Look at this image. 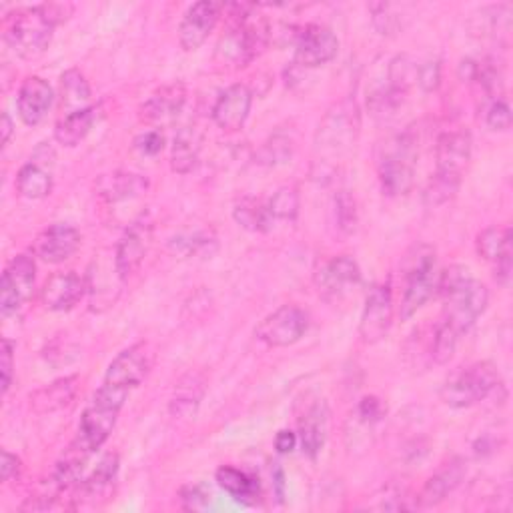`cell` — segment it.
Here are the masks:
<instances>
[{"label": "cell", "mask_w": 513, "mask_h": 513, "mask_svg": "<svg viewBox=\"0 0 513 513\" xmlns=\"http://www.w3.org/2000/svg\"><path fill=\"white\" fill-rule=\"evenodd\" d=\"M467 473V465L463 459L455 457L441 465L423 485L421 493L417 495V507H435L447 499L449 493L463 481Z\"/></svg>", "instance_id": "cb8c5ba5"}, {"label": "cell", "mask_w": 513, "mask_h": 513, "mask_svg": "<svg viewBox=\"0 0 513 513\" xmlns=\"http://www.w3.org/2000/svg\"><path fill=\"white\" fill-rule=\"evenodd\" d=\"M145 189H147V179L133 173H115L101 181V195L109 203L127 201L131 197L145 193Z\"/></svg>", "instance_id": "d6a6232c"}, {"label": "cell", "mask_w": 513, "mask_h": 513, "mask_svg": "<svg viewBox=\"0 0 513 513\" xmlns=\"http://www.w3.org/2000/svg\"><path fill=\"white\" fill-rule=\"evenodd\" d=\"M417 83L425 93H433L441 85V63L429 61L425 65H419L417 69Z\"/></svg>", "instance_id": "b9f144b4"}, {"label": "cell", "mask_w": 513, "mask_h": 513, "mask_svg": "<svg viewBox=\"0 0 513 513\" xmlns=\"http://www.w3.org/2000/svg\"><path fill=\"white\" fill-rule=\"evenodd\" d=\"M53 101H55V93L51 85L41 77H29L21 85L17 95L19 117L23 119L25 125L37 127L45 121L49 109L53 107Z\"/></svg>", "instance_id": "44dd1931"}, {"label": "cell", "mask_w": 513, "mask_h": 513, "mask_svg": "<svg viewBox=\"0 0 513 513\" xmlns=\"http://www.w3.org/2000/svg\"><path fill=\"white\" fill-rule=\"evenodd\" d=\"M293 155V141L285 135H273L257 153V161L267 167L287 163Z\"/></svg>", "instance_id": "8d00e7d4"}, {"label": "cell", "mask_w": 513, "mask_h": 513, "mask_svg": "<svg viewBox=\"0 0 513 513\" xmlns=\"http://www.w3.org/2000/svg\"><path fill=\"white\" fill-rule=\"evenodd\" d=\"M127 391L111 387L103 383V387L95 393L93 401L85 409L79 425V441L89 447L93 453L103 447V443L113 433L119 413L127 401Z\"/></svg>", "instance_id": "52a82bcc"}, {"label": "cell", "mask_w": 513, "mask_h": 513, "mask_svg": "<svg viewBox=\"0 0 513 513\" xmlns=\"http://www.w3.org/2000/svg\"><path fill=\"white\" fill-rule=\"evenodd\" d=\"M307 327L309 317L301 307L283 305L257 325L255 337L269 347H289L305 335Z\"/></svg>", "instance_id": "8fae6325"}, {"label": "cell", "mask_w": 513, "mask_h": 513, "mask_svg": "<svg viewBox=\"0 0 513 513\" xmlns=\"http://www.w3.org/2000/svg\"><path fill=\"white\" fill-rule=\"evenodd\" d=\"M77 393H79V375L63 377V379H57L51 385L35 391L31 395V407L41 415L55 413V411H61L67 405H71L75 401Z\"/></svg>", "instance_id": "d4e9b609"}, {"label": "cell", "mask_w": 513, "mask_h": 513, "mask_svg": "<svg viewBox=\"0 0 513 513\" xmlns=\"http://www.w3.org/2000/svg\"><path fill=\"white\" fill-rule=\"evenodd\" d=\"M273 481H275V489H277V499L283 501V497H285V471L279 463H275V467H273Z\"/></svg>", "instance_id": "681fc988"}, {"label": "cell", "mask_w": 513, "mask_h": 513, "mask_svg": "<svg viewBox=\"0 0 513 513\" xmlns=\"http://www.w3.org/2000/svg\"><path fill=\"white\" fill-rule=\"evenodd\" d=\"M339 53L335 33L323 25H307L295 39V65L301 69H317L331 63Z\"/></svg>", "instance_id": "4fadbf2b"}, {"label": "cell", "mask_w": 513, "mask_h": 513, "mask_svg": "<svg viewBox=\"0 0 513 513\" xmlns=\"http://www.w3.org/2000/svg\"><path fill=\"white\" fill-rule=\"evenodd\" d=\"M299 443V437L297 433H293L291 429H281L277 435H275V449L281 453V455H287L291 453Z\"/></svg>", "instance_id": "c3c4849f"}, {"label": "cell", "mask_w": 513, "mask_h": 513, "mask_svg": "<svg viewBox=\"0 0 513 513\" xmlns=\"http://www.w3.org/2000/svg\"><path fill=\"white\" fill-rule=\"evenodd\" d=\"M0 133H3V147H7L15 133V123L9 113H3V125H0Z\"/></svg>", "instance_id": "f907efd6"}, {"label": "cell", "mask_w": 513, "mask_h": 513, "mask_svg": "<svg viewBox=\"0 0 513 513\" xmlns=\"http://www.w3.org/2000/svg\"><path fill=\"white\" fill-rule=\"evenodd\" d=\"M235 221L251 233H267L273 227V217L267 205L255 197H243L233 209Z\"/></svg>", "instance_id": "1f68e13d"}, {"label": "cell", "mask_w": 513, "mask_h": 513, "mask_svg": "<svg viewBox=\"0 0 513 513\" xmlns=\"http://www.w3.org/2000/svg\"><path fill=\"white\" fill-rule=\"evenodd\" d=\"M221 5L211 3V0H201L195 3L183 17L179 27V43L183 51L193 53L205 45L209 35L215 31L219 17H221Z\"/></svg>", "instance_id": "ac0fdd59"}, {"label": "cell", "mask_w": 513, "mask_h": 513, "mask_svg": "<svg viewBox=\"0 0 513 513\" xmlns=\"http://www.w3.org/2000/svg\"><path fill=\"white\" fill-rule=\"evenodd\" d=\"M153 241V225L143 217L135 221L115 249V267L121 281L131 279L143 265L145 255Z\"/></svg>", "instance_id": "2e32d148"}, {"label": "cell", "mask_w": 513, "mask_h": 513, "mask_svg": "<svg viewBox=\"0 0 513 513\" xmlns=\"http://www.w3.org/2000/svg\"><path fill=\"white\" fill-rule=\"evenodd\" d=\"M201 149H203V131L195 123L183 127L173 141L171 169L179 175H189L199 163Z\"/></svg>", "instance_id": "484cf974"}, {"label": "cell", "mask_w": 513, "mask_h": 513, "mask_svg": "<svg viewBox=\"0 0 513 513\" xmlns=\"http://www.w3.org/2000/svg\"><path fill=\"white\" fill-rule=\"evenodd\" d=\"M273 219L295 221L299 215V191L295 187H281L267 203Z\"/></svg>", "instance_id": "d590c367"}, {"label": "cell", "mask_w": 513, "mask_h": 513, "mask_svg": "<svg viewBox=\"0 0 513 513\" xmlns=\"http://www.w3.org/2000/svg\"><path fill=\"white\" fill-rule=\"evenodd\" d=\"M205 377L201 373H189L185 375L179 385L175 387V395L171 399V413L175 417H185L195 413V409L199 407L203 393H205Z\"/></svg>", "instance_id": "f1b7e54d"}, {"label": "cell", "mask_w": 513, "mask_h": 513, "mask_svg": "<svg viewBox=\"0 0 513 513\" xmlns=\"http://www.w3.org/2000/svg\"><path fill=\"white\" fill-rule=\"evenodd\" d=\"M329 429V407L323 397L307 393L301 401V409L297 411V437L301 449L311 459L319 455L327 441Z\"/></svg>", "instance_id": "7c38bea8"}, {"label": "cell", "mask_w": 513, "mask_h": 513, "mask_svg": "<svg viewBox=\"0 0 513 513\" xmlns=\"http://www.w3.org/2000/svg\"><path fill=\"white\" fill-rule=\"evenodd\" d=\"M81 247V233L71 225H53L35 241V255L45 263L59 265L69 261Z\"/></svg>", "instance_id": "ffe728a7"}, {"label": "cell", "mask_w": 513, "mask_h": 513, "mask_svg": "<svg viewBox=\"0 0 513 513\" xmlns=\"http://www.w3.org/2000/svg\"><path fill=\"white\" fill-rule=\"evenodd\" d=\"M97 121V109L87 107L63 117L55 127V139L63 147H77L93 129Z\"/></svg>", "instance_id": "83f0119b"}, {"label": "cell", "mask_w": 513, "mask_h": 513, "mask_svg": "<svg viewBox=\"0 0 513 513\" xmlns=\"http://www.w3.org/2000/svg\"><path fill=\"white\" fill-rule=\"evenodd\" d=\"M357 411H359L361 421L369 425V423H377V421L383 419V415H385V405H383V401H381L379 397L369 395V397H363V399H361Z\"/></svg>", "instance_id": "ee69618b"}, {"label": "cell", "mask_w": 513, "mask_h": 513, "mask_svg": "<svg viewBox=\"0 0 513 513\" xmlns=\"http://www.w3.org/2000/svg\"><path fill=\"white\" fill-rule=\"evenodd\" d=\"M359 127L357 105L353 101H343L323 117L315 135V147L323 153H345L355 145Z\"/></svg>", "instance_id": "ba28073f"}, {"label": "cell", "mask_w": 513, "mask_h": 513, "mask_svg": "<svg viewBox=\"0 0 513 513\" xmlns=\"http://www.w3.org/2000/svg\"><path fill=\"white\" fill-rule=\"evenodd\" d=\"M155 365V351L149 343H135L129 349L121 351L107 369L105 383L121 391L131 393L139 387L151 373Z\"/></svg>", "instance_id": "30bf717a"}, {"label": "cell", "mask_w": 513, "mask_h": 513, "mask_svg": "<svg viewBox=\"0 0 513 513\" xmlns=\"http://www.w3.org/2000/svg\"><path fill=\"white\" fill-rule=\"evenodd\" d=\"M61 97L63 107L71 109V113L87 109V103L91 101V87L79 69H69L61 77Z\"/></svg>", "instance_id": "836d02e7"}, {"label": "cell", "mask_w": 513, "mask_h": 513, "mask_svg": "<svg viewBox=\"0 0 513 513\" xmlns=\"http://www.w3.org/2000/svg\"><path fill=\"white\" fill-rule=\"evenodd\" d=\"M17 191L31 201L45 199L53 191V177L41 163L31 161L17 175Z\"/></svg>", "instance_id": "4dcf8cb0"}, {"label": "cell", "mask_w": 513, "mask_h": 513, "mask_svg": "<svg viewBox=\"0 0 513 513\" xmlns=\"http://www.w3.org/2000/svg\"><path fill=\"white\" fill-rule=\"evenodd\" d=\"M361 283V269L351 255H339L327 261L315 273V285L323 299H339Z\"/></svg>", "instance_id": "e0dca14e"}, {"label": "cell", "mask_w": 513, "mask_h": 513, "mask_svg": "<svg viewBox=\"0 0 513 513\" xmlns=\"http://www.w3.org/2000/svg\"><path fill=\"white\" fill-rule=\"evenodd\" d=\"M335 219L343 233L355 231L357 225V205L349 191H339L335 195Z\"/></svg>", "instance_id": "f35d334b"}, {"label": "cell", "mask_w": 513, "mask_h": 513, "mask_svg": "<svg viewBox=\"0 0 513 513\" xmlns=\"http://www.w3.org/2000/svg\"><path fill=\"white\" fill-rule=\"evenodd\" d=\"M471 135L467 131H449L435 145V173L447 181L459 183L471 161Z\"/></svg>", "instance_id": "5bb4252c"}, {"label": "cell", "mask_w": 513, "mask_h": 513, "mask_svg": "<svg viewBox=\"0 0 513 513\" xmlns=\"http://www.w3.org/2000/svg\"><path fill=\"white\" fill-rule=\"evenodd\" d=\"M251 105H253V93L247 85H231L229 89H225L215 107H213V121L219 129L227 131V133H235L239 129H243L245 121L249 119L251 113Z\"/></svg>", "instance_id": "d6986e66"}, {"label": "cell", "mask_w": 513, "mask_h": 513, "mask_svg": "<svg viewBox=\"0 0 513 513\" xmlns=\"http://www.w3.org/2000/svg\"><path fill=\"white\" fill-rule=\"evenodd\" d=\"M215 237L207 231H195L193 235H183L173 239L171 247L175 249V253H179L181 257H193V255H201L209 249V245H215Z\"/></svg>", "instance_id": "74e56055"}, {"label": "cell", "mask_w": 513, "mask_h": 513, "mask_svg": "<svg viewBox=\"0 0 513 513\" xmlns=\"http://www.w3.org/2000/svg\"><path fill=\"white\" fill-rule=\"evenodd\" d=\"M437 293L445 303L441 325H445L459 339L475 325L489 303V291L475 281L461 265H453L439 273Z\"/></svg>", "instance_id": "6da1fadb"}, {"label": "cell", "mask_w": 513, "mask_h": 513, "mask_svg": "<svg viewBox=\"0 0 513 513\" xmlns=\"http://www.w3.org/2000/svg\"><path fill=\"white\" fill-rule=\"evenodd\" d=\"M21 459L17 455H13L11 451H3V463H0V479H3L5 483L19 477L21 475Z\"/></svg>", "instance_id": "7dc6e473"}, {"label": "cell", "mask_w": 513, "mask_h": 513, "mask_svg": "<svg viewBox=\"0 0 513 513\" xmlns=\"http://www.w3.org/2000/svg\"><path fill=\"white\" fill-rule=\"evenodd\" d=\"M217 483L229 495L243 503H253L259 497V479L231 465H223L217 469Z\"/></svg>", "instance_id": "f546056e"}, {"label": "cell", "mask_w": 513, "mask_h": 513, "mask_svg": "<svg viewBox=\"0 0 513 513\" xmlns=\"http://www.w3.org/2000/svg\"><path fill=\"white\" fill-rule=\"evenodd\" d=\"M187 103V91L183 83H173L151 95L141 107V119L147 125L173 123Z\"/></svg>", "instance_id": "603a6c76"}, {"label": "cell", "mask_w": 513, "mask_h": 513, "mask_svg": "<svg viewBox=\"0 0 513 513\" xmlns=\"http://www.w3.org/2000/svg\"><path fill=\"white\" fill-rule=\"evenodd\" d=\"M269 45V25L263 17L253 15V9L241 5V15H235L233 27L225 33L217 47V59L223 65L247 67Z\"/></svg>", "instance_id": "7a4b0ae2"}, {"label": "cell", "mask_w": 513, "mask_h": 513, "mask_svg": "<svg viewBox=\"0 0 513 513\" xmlns=\"http://www.w3.org/2000/svg\"><path fill=\"white\" fill-rule=\"evenodd\" d=\"M487 127L491 131L511 129V109L505 99H495L487 111Z\"/></svg>", "instance_id": "60d3db41"}, {"label": "cell", "mask_w": 513, "mask_h": 513, "mask_svg": "<svg viewBox=\"0 0 513 513\" xmlns=\"http://www.w3.org/2000/svg\"><path fill=\"white\" fill-rule=\"evenodd\" d=\"M511 259H513V247L507 249V251L493 263V267H495V281H497L499 285H503V287H507L509 281H511V269H513Z\"/></svg>", "instance_id": "bcb514c9"}, {"label": "cell", "mask_w": 513, "mask_h": 513, "mask_svg": "<svg viewBox=\"0 0 513 513\" xmlns=\"http://www.w3.org/2000/svg\"><path fill=\"white\" fill-rule=\"evenodd\" d=\"M417 163V139L411 131L391 137L381 145L377 157V173L381 189L389 197L407 195L413 189Z\"/></svg>", "instance_id": "3957f363"}, {"label": "cell", "mask_w": 513, "mask_h": 513, "mask_svg": "<svg viewBox=\"0 0 513 513\" xmlns=\"http://www.w3.org/2000/svg\"><path fill=\"white\" fill-rule=\"evenodd\" d=\"M53 31H55V25L51 23L43 5L29 7L23 11H17L9 19L5 41L15 55H19L25 61H35L47 53L53 41Z\"/></svg>", "instance_id": "5b68a950"}, {"label": "cell", "mask_w": 513, "mask_h": 513, "mask_svg": "<svg viewBox=\"0 0 513 513\" xmlns=\"http://www.w3.org/2000/svg\"><path fill=\"white\" fill-rule=\"evenodd\" d=\"M37 281V263L31 255H17L0 279V313L15 315L33 295Z\"/></svg>", "instance_id": "9c48e42d"}, {"label": "cell", "mask_w": 513, "mask_h": 513, "mask_svg": "<svg viewBox=\"0 0 513 513\" xmlns=\"http://www.w3.org/2000/svg\"><path fill=\"white\" fill-rule=\"evenodd\" d=\"M0 369H3V395L9 393L13 385V371H15V345L13 341H3V353H0Z\"/></svg>", "instance_id": "7bdbcfd3"}, {"label": "cell", "mask_w": 513, "mask_h": 513, "mask_svg": "<svg viewBox=\"0 0 513 513\" xmlns=\"http://www.w3.org/2000/svg\"><path fill=\"white\" fill-rule=\"evenodd\" d=\"M511 247L513 245L509 227H489L477 235V253L487 263H495Z\"/></svg>", "instance_id": "e575fe53"}, {"label": "cell", "mask_w": 513, "mask_h": 513, "mask_svg": "<svg viewBox=\"0 0 513 513\" xmlns=\"http://www.w3.org/2000/svg\"><path fill=\"white\" fill-rule=\"evenodd\" d=\"M405 289L401 297L399 317L401 321L411 319L437 291V261L433 247L421 243L415 245L403 259L401 265Z\"/></svg>", "instance_id": "277c9868"}, {"label": "cell", "mask_w": 513, "mask_h": 513, "mask_svg": "<svg viewBox=\"0 0 513 513\" xmlns=\"http://www.w3.org/2000/svg\"><path fill=\"white\" fill-rule=\"evenodd\" d=\"M87 283L75 271L51 275L41 291V301L49 311H71L85 295Z\"/></svg>", "instance_id": "7402d4cb"}, {"label": "cell", "mask_w": 513, "mask_h": 513, "mask_svg": "<svg viewBox=\"0 0 513 513\" xmlns=\"http://www.w3.org/2000/svg\"><path fill=\"white\" fill-rule=\"evenodd\" d=\"M179 497H181L183 509L187 511H201V509H207L211 503V491L201 483L185 485L179 491Z\"/></svg>", "instance_id": "ab89813d"}, {"label": "cell", "mask_w": 513, "mask_h": 513, "mask_svg": "<svg viewBox=\"0 0 513 513\" xmlns=\"http://www.w3.org/2000/svg\"><path fill=\"white\" fill-rule=\"evenodd\" d=\"M393 325V295L389 283L375 285L365 301V309L359 323V335L363 343H379Z\"/></svg>", "instance_id": "9a60e30c"}, {"label": "cell", "mask_w": 513, "mask_h": 513, "mask_svg": "<svg viewBox=\"0 0 513 513\" xmlns=\"http://www.w3.org/2000/svg\"><path fill=\"white\" fill-rule=\"evenodd\" d=\"M163 147H165V137L159 131H147L141 137H137V141H135V149L149 157L159 155L163 151Z\"/></svg>", "instance_id": "f6af8a7d"}, {"label": "cell", "mask_w": 513, "mask_h": 513, "mask_svg": "<svg viewBox=\"0 0 513 513\" xmlns=\"http://www.w3.org/2000/svg\"><path fill=\"white\" fill-rule=\"evenodd\" d=\"M117 471H119V455L117 453H107L99 461L95 471L85 481H81L77 485L79 493L73 499L83 497L87 501L97 503L99 497H109L111 489H113V483H115V477H117Z\"/></svg>", "instance_id": "4316f807"}, {"label": "cell", "mask_w": 513, "mask_h": 513, "mask_svg": "<svg viewBox=\"0 0 513 513\" xmlns=\"http://www.w3.org/2000/svg\"><path fill=\"white\" fill-rule=\"evenodd\" d=\"M501 385L497 367L491 361H479L453 373L441 387V401L453 409H467L487 399Z\"/></svg>", "instance_id": "8992f818"}]
</instances>
